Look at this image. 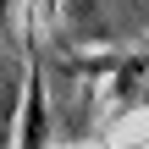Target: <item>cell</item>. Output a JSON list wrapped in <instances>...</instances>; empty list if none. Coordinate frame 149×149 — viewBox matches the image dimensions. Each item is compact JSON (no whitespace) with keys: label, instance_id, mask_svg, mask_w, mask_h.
<instances>
[{"label":"cell","instance_id":"7a4b0ae2","mask_svg":"<svg viewBox=\"0 0 149 149\" xmlns=\"http://www.w3.org/2000/svg\"><path fill=\"white\" fill-rule=\"evenodd\" d=\"M133 149H149V138H144V144H133Z\"/></svg>","mask_w":149,"mask_h":149},{"label":"cell","instance_id":"6da1fadb","mask_svg":"<svg viewBox=\"0 0 149 149\" xmlns=\"http://www.w3.org/2000/svg\"><path fill=\"white\" fill-rule=\"evenodd\" d=\"M22 149H44V88H39V77H28V94H22Z\"/></svg>","mask_w":149,"mask_h":149}]
</instances>
